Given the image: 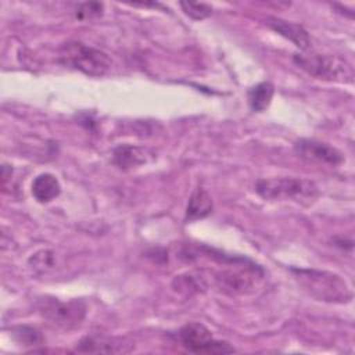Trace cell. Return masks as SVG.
I'll return each mask as SVG.
<instances>
[{"instance_id": "6da1fadb", "label": "cell", "mask_w": 355, "mask_h": 355, "mask_svg": "<svg viewBox=\"0 0 355 355\" xmlns=\"http://www.w3.org/2000/svg\"><path fill=\"white\" fill-rule=\"evenodd\" d=\"M304 290L319 301L348 302L352 291L348 283L338 275L316 269H291Z\"/></svg>"}, {"instance_id": "7a4b0ae2", "label": "cell", "mask_w": 355, "mask_h": 355, "mask_svg": "<svg viewBox=\"0 0 355 355\" xmlns=\"http://www.w3.org/2000/svg\"><path fill=\"white\" fill-rule=\"evenodd\" d=\"M255 191L269 201H295L309 205L318 197V186L305 178H273L259 179L255 183Z\"/></svg>"}, {"instance_id": "3957f363", "label": "cell", "mask_w": 355, "mask_h": 355, "mask_svg": "<svg viewBox=\"0 0 355 355\" xmlns=\"http://www.w3.org/2000/svg\"><path fill=\"white\" fill-rule=\"evenodd\" d=\"M60 61L62 65L89 76H103L111 68V58L104 51L76 40H69L61 46Z\"/></svg>"}, {"instance_id": "277c9868", "label": "cell", "mask_w": 355, "mask_h": 355, "mask_svg": "<svg viewBox=\"0 0 355 355\" xmlns=\"http://www.w3.org/2000/svg\"><path fill=\"white\" fill-rule=\"evenodd\" d=\"M294 61L300 68L318 79L351 82L354 78L352 67L347 61L334 55H323L316 53L295 54Z\"/></svg>"}, {"instance_id": "5b68a950", "label": "cell", "mask_w": 355, "mask_h": 355, "mask_svg": "<svg viewBox=\"0 0 355 355\" xmlns=\"http://www.w3.org/2000/svg\"><path fill=\"white\" fill-rule=\"evenodd\" d=\"M37 311L50 323L62 329H72L83 320L86 305L78 300L64 302L54 297H43L37 301Z\"/></svg>"}, {"instance_id": "8992f818", "label": "cell", "mask_w": 355, "mask_h": 355, "mask_svg": "<svg viewBox=\"0 0 355 355\" xmlns=\"http://www.w3.org/2000/svg\"><path fill=\"white\" fill-rule=\"evenodd\" d=\"M179 340L182 345L194 354H230L236 352L226 341L215 340L212 333L201 323L191 322L179 330Z\"/></svg>"}, {"instance_id": "52a82bcc", "label": "cell", "mask_w": 355, "mask_h": 355, "mask_svg": "<svg viewBox=\"0 0 355 355\" xmlns=\"http://www.w3.org/2000/svg\"><path fill=\"white\" fill-rule=\"evenodd\" d=\"M294 150L298 157L318 164L326 165H340L344 161L343 153L336 147L329 146L327 143L315 140V139H300L294 144Z\"/></svg>"}, {"instance_id": "ba28073f", "label": "cell", "mask_w": 355, "mask_h": 355, "mask_svg": "<svg viewBox=\"0 0 355 355\" xmlns=\"http://www.w3.org/2000/svg\"><path fill=\"white\" fill-rule=\"evenodd\" d=\"M133 348L135 344L115 337L87 336L76 344V351L85 354H128L133 351Z\"/></svg>"}, {"instance_id": "9c48e42d", "label": "cell", "mask_w": 355, "mask_h": 355, "mask_svg": "<svg viewBox=\"0 0 355 355\" xmlns=\"http://www.w3.org/2000/svg\"><path fill=\"white\" fill-rule=\"evenodd\" d=\"M153 155L154 154L146 147L121 144L112 153V164L122 171H129L148 162Z\"/></svg>"}, {"instance_id": "30bf717a", "label": "cell", "mask_w": 355, "mask_h": 355, "mask_svg": "<svg viewBox=\"0 0 355 355\" xmlns=\"http://www.w3.org/2000/svg\"><path fill=\"white\" fill-rule=\"evenodd\" d=\"M266 25L272 28L275 32H277L279 35H282L283 37L293 42L300 50L306 51L311 47L309 35L301 25L291 21H286L283 18H277V17H268Z\"/></svg>"}, {"instance_id": "8fae6325", "label": "cell", "mask_w": 355, "mask_h": 355, "mask_svg": "<svg viewBox=\"0 0 355 355\" xmlns=\"http://www.w3.org/2000/svg\"><path fill=\"white\" fill-rule=\"evenodd\" d=\"M212 208H214V204L208 191L204 190L202 187H197L189 198L184 219L186 222L202 219L212 212Z\"/></svg>"}, {"instance_id": "7c38bea8", "label": "cell", "mask_w": 355, "mask_h": 355, "mask_svg": "<svg viewBox=\"0 0 355 355\" xmlns=\"http://www.w3.org/2000/svg\"><path fill=\"white\" fill-rule=\"evenodd\" d=\"M61 193V184L53 173H40L32 182V194L39 202H50Z\"/></svg>"}, {"instance_id": "4fadbf2b", "label": "cell", "mask_w": 355, "mask_h": 355, "mask_svg": "<svg viewBox=\"0 0 355 355\" xmlns=\"http://www.w3.org/2000/svg\"><path fill=\"white\" fill-rule=\"evenodd\" d=\"M273 93H275V87L270 82H261L252 86L247 94L251 110L255 112L265 111L272 101Z\"/></svg>"}, {"instance_id": "5bb4252c", "label": "cell", "mask_w": 355, "mask_h": 355, "mask_svg": "<svg viewBox=\"0 0 355 355\" xmlns=\"http://www.w3.org/2000/svg\"><path fill=\"white\" fill-rule=\"evenodd\" d=\"M180 7L186 15L193 19H204L212 14V7L204 3H191V1H180Z\"/></svg>"}, {"instance_id": "9a60e30c", "label": "cell", "mask_w": 355, "mask_h": 355, "mask_svg": "<svg viewBox=\"0 0 355 355\" xmlns=\"http://www.w3.org/2000/svg\"><path fill=\"white\" fill-rule=\"evenodd\" d=\"M14 336L18 340V343H22L25 345H35L42 343V336L37 330L28 326H19L14 329Z\"/></svg>"}, {"instance_id": "2e32d148", "label": "cell", "mask_w": 355, "mask_h": 355, "mask_svg": "<svg viewBox=\"0 0 355 355\" xmlns=\"http://www.w3.org/2000/svg\"><path fill=\"white\" fill-rule=\"evenodd\" d=\"M103 3L98 1H86L78 6L76 8V18L79 19H90L100 17L103 14Z\"/></svg>"}]
</instances>
